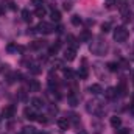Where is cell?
<instances>
[{"label": "cell", "instance_id": "obj_1", "mask_svg": "<svg viewBox=\"0 0 134 134\" xmlns=\"http://www.w3.org/2000/svg\"><path fill=\"white\" fill-rule=\"evenodd\" d=\"M128 30L125 28V27H117L115 30H114V39L117 41V42H125L126 39H128Z\"/></svg>", "mask_w": 134, "mask_h": 134}, {"label": "cell", "instance_id": "obj_2", "mask_svg": "<svg viewBox=\"0 0 134 134\" xmlns=\"http://www.w3.org/2000/svg\"><path fill=\"white\" fill-rule=\"evenodd\" d=\"M36 30L42 34H50V33L55 31V27H53L52 24H48V22H41V24L36 27Z\"/></svg>", "mask_w": 134, "mask_h": 134}, {"label": "cell", "instance_id": "obj_3", "mask_svg": "<svg viewBox=\"0 0 134 134\" xmlns=\"http://www.w3.org/2000/svg\"><path fill=\"white\" fill-rule=\"evenodd\" d=\"M75 56H76V48H73V47H67L66 50H64V58H66L67 61H73Z\"/></svg>", "mask_w": 134, "mask_h": 134}, {"label": "cell", "instance_id": "obj_4", "mask_svg": "<svg viewBox=\"0 0 134 134\" xmlns=\"http://www.w3.org/2000/svg\"><path fill=\"white\" fill-rule=\"evenodd\" d=\"M14 112H16L14 106H6V108L2 111V115H3L5 119H13V117H14Z\"/></svg>", "mask_w": 134, "mask_h": 134}, {"label": "cell", "instance_id": "obj_5", "mask_svg": "<svg viewBox=\"0 0 134 134\" xmlns=\"http://www.w3.org/2000/svg\"><path fill=\"white\" fill-rule=\"evenodd\" d=\"M24 115H25V119H28V120H36V112H34V108H25V111H24Z\"/></svg>", "mask_w": 134, "mask_h": 134}, {"label": "cell", "instance_id": "obj_6", "mask_svg": "<svg viewBox=\"0 0 134 134\" xmlns=\"http://www.w3.org/2000/svg\"><path fill=\"white\" fill-rule=\"evenodd\" d=\"M58 126H59L61 130H67V128L70 126V120H69V119H66V117L58 119Z\"/></svg>", "mask_w": 134, "mask_h": 134}, {"label": "cell", "instance_id": "obj_7", "mask_svg": "<svg viewBox=\"0 0 134 134\" xmlns=\"http://www.w3.org/2000/svg\"><path fill=\"white\" fill-rule=\"evenodd\" d=\"M31 108H34V109H42L44 108V101L41 100V98H37V97H34V98H31Z\"/></svg>", "mask_w": 134, "mask_h": 134}, {"label": "cell", "instance_id": "obj_8", "mask_svg": "<svg viewBox=\"0 0 134 134\" xmlns=\"http://www.w3.org/2000/svg\"><path fill=\"white\" fill-rule=\"evenodd\" d=\"M28 87H30V91H31V92H39L41 84H39L36 80H30V81H28Z\"/></svg>", "mask_w": 134, "mask_h": 134}, {"label": "cell", "instance_id": "obj_9", "mask_svg": "<svg viewBox=\"0 0 134 134\" xmlns=\"http://www.w3.org/2000/svg\"><path fill=\"white\" fill-rule=\"evenodd\" d=\"M89 91H91V94H94V95H100L101 92H103V89H101L100 84H92V86H89Z\"/></svg>", "mask_w": 134, "mask_h": 134}, {"label": "cell", "instance_id": "obj_10", "mask_svg": "<svg viewBox=\"0 0 134 134\" xmlns=\"http://www.w3.org/2000/svg\"><path fill=\"white\" fill-rule=\"evenodd\" d=\"M120 125H122V119H120V117H117V115L111 117V126H112V128H115V130H117Z\"/></svg>", "mask_w": 134, "mask_h": 134}, {"label": "cell", "instance_id": "obj_11", "mask_svg": "<svg viewBox=\"0 0 134 134\" xmlns=\"http://www.w3.org/2000/svg\"><path fill=\"white\" fill-rule=\"evenodd\" d=\"M50 17H52V20H53V22H59V20H61V13H59L58 9H52Z\"/></svg>", "mask_w": 134, "mask_h": 134}, {"label": "cell", "instance_id": "obj_12", "mask_svg": "<svg viewBox=\"0 0 134 134\" xmlns=\"http://www.w3.org/2000/svg\"><path fill=\"white\" fill-rule=\"evenodd\" d=\"M70 22H72V25H75V27H80V25L83 24V19H81L80 16H76V14H73V16L70 17Z\"/></svg>", "mask_w": 134, "mask_h": 134}, {"label": "cell", "instance_id": "obj_13", "mask_svg": "<svg viewBox=\"0 0 134 134\" xmlns=\"http://www.w3.org/2000/svg\"><path fill=\"white\" fill-rule=\"evenodd\" d=\"M59 47H61V42H59V41H56V44H53V45L48 48V55H56V53H58V50H59Z\"/></svg>", "mask_w": 134, "mask_h": 134}, {"label": "cell", "instance_id": "obj_14", "mask_svg": "<svg viewBox=\"0 0 134 134\" xmlns=\"http://www.w3.org/2000/svg\"><path fill=\"white\" fill-rule=\"evenodd\" d=\"M115 89H117V94H119V95H125V94H126V84H125V81H122Z\"/></svg>", "mask_w": 134, "mask_h": 134}, {"label": "cell", "instance_id": "obj_15", "mask_svg": "<svg viewBox=\"0 0 134 134\" xmlns=\"http://www.w3.org/2000/svg\"><path fill=\"white\" fill-rule=\"evenodd\" d=\"M117 95H119V94H117V89H115V87H109V89L106 91V97H108V98H115Z\"/></svg>", "mask_w": 134, "mask_h": 134}, {"label": "cell", "instance_id": "obj_16", "mask_svg": "<svg viewBox=\"0 0 134 134\" xmlns=\"http://www.w3.org/2000/svg\"><path fill=\"white\" fill-rule=\"evenodd\" d=\"M87 75H89L87 69H86V67H80V70H78V76H80L81 80H86V78H87Z\"/></svg>", "mask_w": 134, "mask_h": 134}, {"label": "cell", "instance_id": "obj_17", "mask_svg": "<svg viewBox=\"0 0 134 134\" xmlns=\"http://www.w3.org/2000/svg\"><path fill=\"white\" fill-rule=\"evenodd\" d=\"M45 13H47V9H45L44 6H37V8H36V11H34V14H36L37 17H44V16H45Z\"/></svg>", "mask_w": 134, "mask_h": 134}, {"label": "cell", "instance_id": "obj_18", "mask_svg": "<svg viewBox=\"0 0 134 134\" xmlns=\"http://www.w3.org/2000/svg\"><path fill=\"white\" fill-rule=\"evenodd\" d=\"M22 19H24L25 22H31V19H33V17H31V13H30L28 9H24V11H22Z\"/></svg>", "mask_w": 134, "mask_h": 134}, {"label": "cell", "instance_id": "obj_19", "mask_svg": "<svg viewBox=\"0 0 134 134\" xmlns=\"http://www.w3.org/2000/svg\"><path fill=\"white\" fill-rule=\"evenodd\" d=\"M45 45V41H34L33 44H31V48L33 50H39L41 47H44Z\"/></svg>", "mask_w": 134, "mask_h": 134}, {"label": "cell", "instance_id": "obj_20", "mask_svg": "<svg viewBox=\"0 0 134 134\" xmlns=\"http://www.w3.org/2000/svg\"><path fill=\"white\" fill-rule=\"evenodd\" d=\"M30 72H31L33 75H39V73H41V67L37 66V64H31V66H30Z\"/></svg>", "mask_w": 134, "mask_h": 134}, {"label": "cell", "instance_id": "obj_21", "mask_svg": "<svg viewBox=\"0 0 134 134\" xmlns=\"http://www.w3.org/2000/svg\"><path fill=\"white\" fill-rule=\"evenodd\" d=\"M69 103H70V106H78V103H80V100L75 97V95H69Z\"/></svg>", "mask_w": 134, "mask_h": 134}, {"label": "cell", "instance_id": "obj_22", "mask_svg": "<svg viewBox=\"0 0 134 134\" xmlns=\"http://www.w3.org/2000/svg\"><path fill=\"white\" fill-rule=\"evenodd\" d=\"M20 134H36V130L33 126H25V128H22V133Z\"/></svg>", "mask_w": 134, "mask_h": 134}, {"label": "cell", "instance_id": "obj_23", "mask_svg": "<svg viewBox=\"0 0 134 134\" xmlns=\"http://www.w3.org/2000/svg\"><path fill=\"white\" fill-rule=\"evenodd\" d=\"M108 70H109V72H117V70H119V64H117V63H109V64H108Z\"/></svg>", "mask_w": 134, "mask_h": 134}, {"label": "cell", "instance_id": "obj_24", "mask_svg": "<svg viewBox=\"0 0 134 134\" xmlns=\"http://www.w3.org/2000/svg\"><path fill=\"white\" fill-rule=\"evenodd\" d=\"M101 31H103V33H109V31H111V24H109V22H104V24L101 25Z\"/></svg>", "mask_w": 134, "mask_h": 134}, {"label": "cell", "instance_id": "obj_25", "mask_svg": "<svg viewBox=\"0 0 134 134\" xmlns=\"http://www.w3.org/2000/svg\"><path fill=\"white\" fill-rule=\"evenodd\" d=\"M64 76L69 78V80H72L73 78V70L72 69H64Z\"/></svg>", "mask_w": 134, "mask_h": 134}, {"label": "cell", "instance_id": "obj_26", "mask_svg": "<svg viewBox=\"0 0 134 134\" xmlns=\"http://www.w3.org/2000/svg\"><path fill=\"white\" fill-rule=\"evenodd\" d=\"M80 39H81V41H89V39H91V34H89V31H83V33H81V36H80Z\"/></svg>", "mask_w": 134, "mask_h": 134}, {"label": "cell", "instance_id": "obj_27", "mask_svg": "<svg viewBox=\"0 0 134 134\" xmlns=\"http://www.w3.org/2000/svg\"><path fill=\"white\" fill-rule=\"evenodd\" d=\"M17 97H19V100H27V92H25V91H19V92H17Z\"/></svg>", "mask_w": 134, "mask_h": 134}, {"label": "cell", "instance_id": "obj_28", "mask_svg": "<svg viewBox=\"0 0 134 134\" xmlns=\"http://www.w3.org/2000/svg\"><path fill=\"white\" fill-rule=\"evenodd\" d=\"M36 120H37L39 123H47V122H48V119H47L45 115H37V117H36Z\"/></svg>", "mask_w": 134, "mask_h": 134}, {"label": "cell", "instance_id": "obj_29", "mask_svg": "<svg viewBox=\"0 0 134 134\" xmlns=\"http://www.w3.org/2000/svg\"><path fill=\"white\" fill-rule=\"evenodd\" d=\"M114 3H115L114 0H106V2H104V6H106L108 9H112V8H114Z\"/></svg>", "mask_w": 134, "mask_h": 134}, {"label": "cell", "instance_id": "obj_30", "mask_svg": "<svg viewBox=\"0 0 134 134\" xmlns=\"http://www.w3.org/2000/svg\"><path fill=\"white\" fill-rule=\"evenodd\" d=\"M6 50H8V52H17V50H19V47H16L14 44H8Z\"/></svg>", "mask_w": 134, "mask_h": 134}, {"label": "cell", "instance_id": "obj_31", "mask_svg": "<svg viewBox=\"0 0 134 134\" xmlns=\"http://www.w3.org/2000/svg\"><path fill=\"white\" fill-rule=\"evenodd\" d=\"M115 133H117V134H131V131H130V130H126V128H120V130L117 128V131H115Z\"/></svg>", "mask_w": 134, "mask_h": 134}, {"label": "cell", "instance_id": "obj_32", "mask_svg": "<svg viewBox=\"0 0 134 134\" xmlns=\"http://www.w3.org/2000/svg\"><path fill=\"white\" fill-rule=\"evenodd\" d=\"M30 2L33 3L36 8H37V6H42V3H44V0H30Z\"/></svg>", "mask_w": 134, "mask_h": 134}, {"label": "cell", "instance_id": "obj_33", "mask_svg": "<svg viewBox=\"0 0 134 134\" xmlns=\"http://www.w3.org/2000/svg\"><path fill=\"white\" fill-rule=\"evenodd\" d=\"M53 66H56V69H63V63H61V61H55Z\"/></svg>", "mask_w": 134, "mask_h": 134}, {"label": "cell", "instance_id": "obj_34", "mask_svg": "<svg viewBox=\"0 0 134 134\" xmlns=\"http://www.w3.org/2000/svg\"><path fill=\"white\" fill-rule=\"evenodd\" d=\"M50 112H52V114H56V112H58V108H56V106H52V108H50Z\"/></svg>", "mask_w": 134, "mask_h": 134}, {"label": "cell", "instance_id": "obj_35", "mask_svg": "<svg viewBox=\"0 0 134 134\" xmlns=\"http://www.w3.org/2000/svg\"><path fill=\"white\" fill-rule=\"evenodd\" d=\"M70 8H72V3H64V9H67V11H69V9H70Z\"/></svg>", "mask_w": 134, "mask_h": 134}, {"label": "cell", "instance_id": "obj_36", "mask_svg": "<svg viewBox=\"0 0 134 134\" xmlns=\"http://www.w3.org/2000/svg\"><path fill=\"white\" fill-rule=\"evenodd\" d=\"M36 134H48L47 131H41V133H36Z\"/></svg>", "mask_w": 134, "mask_h": 134}, {"label": "cell", "instance_id": "obj_37", "mask_svg": "<svg viewBox=\"0 0 134 134\" xmlns=\"http://www.w3.org/2000/svg\"><path fill=\"white\" fill-rule=\"evenodd\" d=\"M131 112H133V114H134V104H133V106H131Z\"/></svg>", "mask_w": 134, "mask_h": 134}, {"label": "cell", "instance_id": "obj_38", "mask_svg": "<svg viewBox=\"0 0 134 134\" xmlns=\"http://www.w3.org/2000/svg\"><path fill=\"white\" fill-rule=\"evenodd\" d=\"M81 134H86V131H81Z\"/></svg>", "mask_w": 134, "mask_h": 134}]
</instances>
